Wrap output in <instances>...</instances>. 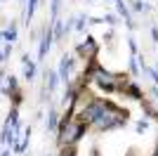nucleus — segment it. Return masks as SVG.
I'll list each match as a JSON object with an SVG mask.
<instances>
[{
  "mask_svg": "<svg viewBox=\"0 0 158 156\" xmlns=\"http://www.w3.org/2000/svg\"><path fill=\"white\" fill-rule=\"evenodd\" d=\"M97 83L104 88V90H118V83H120V78L118 76H111V73H106V71H97Z\"/></svg>",
  "mask_w": 158,
  "mask_h": 156,
  "instance_id": "2",
  "label": "nucleus"
},
{
  "mask_svg": "<svg viewBox=\"0 0 158 156\" xmlns=\"http://www.w3.org/2000/svg\"><path fill=\"white\" fill-rule=\"evenodd\" d=\"M85 121H69V123H64V128H61V142H76L80 137V132L85 130Z\"/></svg>",
  "mask_w": 158,
  "mask_h": 156,
  "instance_id": "1",
  "label": "nucleus"
}]
</instances>
